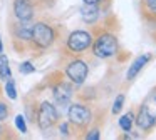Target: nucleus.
I'll return each instance as SVG.
<instances>
[{"label":"nucleus","mask_w":156,"mask_h":140,"mask_svg":"<svg viewBox=\"0 0 156 140\" xmlns=\"http://www.w3.org/2000/svg\"><path fill=\"white\" fill-rule=\"evenodd\" d=\"M92 33H94V40L89 50L94 57L108 60L119 53V42L114 32H111L109 28H102V27H98V28L94 27Z\"/></svg>","instance_id":"1"},{"label":"nucleus","mask_w":156,"mask_h":140,"mask_svg":"<svg viewBox=\"0 0 156 140\" xmlns=\"http://www.w3.org/2000/svg\"><path fill=\"white\" fill-rule=\"evenodd\" d=\"M67 122L69 125H72L76 130L79 132H86L91 127L92 120H94V113H92L91 107L87 103L82 102H76L71 103L67 108Z\"/></svg>","instance_id":"2"},{"label":"nucleus","mask_w":156,"mask_h":140,"mask_svg":"<svg viewBox=\"0 0 156 140\" xmlns=\"http://www.w3.org/2000/svg\"><path fill=\"white\" fill-rule=\"evenodd\" d=\"M55 38H57V33H55V28L52 25H49L44 20L34 23L32 37H30V43L34 48H39V50L49 48V47L54 45Z\"/></svg>","instance_id":"3"},{"label":"nucleus","mask_w":156,"mask_h":140,"mask_svg":"<svg viewBox=\"0 0 156 140\" xmlns=\"http://www.w3.org/2000/svg\"><path fill=\"white\" fill-rule=\"evenodd\" d=\"M92 40H94L92 30H74L66 38V50L71 55H82L91 48Z\"/></svg>","instance_id":"4"},{"label":"nucleus","mask_w":156,"mask_h":140,"mask_svg":"<svg viewBox=\"0 0 156 140\" xmlns=\"http://www.w3.org/2000/svg\"><path fill=\"white\" fill-rule=\"evenodd\" d=\"M34 122H37L41 130H49L59 122V112L57 107L52 102H41L35 108V115H34Z\"/></svg>","instance_id":"5"},{"label":"nucleus","mask_w":156,"mask_h":140,"mask_svg":"<svg viewBox=\"0 0 156 140\" xmlns=\"http://www.w3.org/2000/svg\"><path fill=\"white\" fill-rule=\"evenodd\" d=\"M64 73L76 87H81L89 75V65L79 55H72V58L64 67Z\"/></svg>","instance_id":"6"},{"label":"nucleus","mask_w":156,"mask_h":140,"mask_svg":"<svg viewBox=\"0 0 156 140\" xmlns=\"http://www.w3.org/2000/svg\"><path fill=\"white\" fill-rule=\"evenodd\" d=\"M74 90H76V85L67 78V77H66V78L64 77L57 78L52 83V97H54L55 105H61V107L69 105L72 97H74Z\"/></svg>","instance_id":"7"},{"label":"nucleus","mask_w":156,"mask_h":140,"mask_svg":"<svg viewBox=\"0 0 156 140\" xmlns=\"http://www.w3.org/2000/svg\"><path fill=\"white\" fill-rule=\"evenodd\" d=\"M134 123H136V127L144 133H149L156 127V115L149 110L148 103L139 105L138 113L134 115Z\"/></svg>","instance_id":"8"},{"label":"nucleus","mask_w":156,"mask_h":140,"mask_svg":"<svg viewBox=\"0 0 156 140\" xmlns=\"http://www.w3.org/2000/svg\"><path fill=\"white\" fill-rule=\"evenodd\" d=\"M12 8L17 20H32L35 15V0H14Z\"/></svg>","instance_id":"9"},{"label":"nucleus","mask_w":156,"mask_h":140,"mask_svg":"<svg viewBox=\"0 0 156 140\" xmlns=\"http://www.w3.org/2000/svg\"><path fill=\"white\" fill-rule=\"evenodd\" d=\"M32 27H34L32 20H17V23L12 25L14 40H19V42H24V43H30Z\"/></svg>","instance_id":"10"},{"label":"nucleus","mask_w":156,"mask_h":140,"mask_svg":"<svg viewBox=\"0 0 156 140\" xmlns=\"http://www.w3.org/2000/svg\"><path fill=\"white\" fill-rule=\"evenodd\" d=\"M151 58H153L151 53H143V55L136 57V58L133 60V63L129 65L128 72H126V78H128L129 82H131V80H134L136 77H138V73L141 72V70L144 68L149 62H151Z\"/></svg>","instance_id":"11"},{"label":"nucleus","mask_w":156,"mask_h":140,"mask_svg":"<svg viewBox=\"0 0 156 140\" xmlns=\"http://www.w3.org/2000/svg\"><path fill=\"white\" fill-rule=\"evenodd\" d=\"M139 10H141V17L146 23L156 25V0H141Z\"/></svg>","instance_id":"12"},{"label":"nucleus","mask_w":156,"mask_h":140,"mask_svg":"<svg viewBox=\"0 0 156 140\" xmlns=\"http://www.w3.org/2000/svg\"><path fill=\"white\" fill-rule=\"evenodd\" d=\"M101 5H92V3H84L81 7V18L89 25H94L101 17Z\"/></svg>","instance_id":"13"},{"label":"nucleus","mask_w":156,"mask_h":140,"mask_svg":"<svg viewBox=\"0 0 156 140\" xmlns=\"http://www.w3.org/2000/svg\"><path fill=\"white\" fill-rule=\"evenodd\" d=\"M133 123H134V112H128L124 115H121V118H119V127L124 133H131Z\"/></svg>","instance_id":"14"},{"label":"nucleus","mask_w":156,"mask_h":140,"mask_svg":"<svg viewBox=\"0 0 156 140\" xmlns=\"http://www.w3.org/2000/svg\"><path fill=\"white\" fill-rule=\"evenodd\" d=\"M9 78H12V70H10V65H9V58L0 53V80L7 82Z\"/></svg>","instance_id":"15"},{"label":"nucleus","mask_w":156,"mask_h":140,"mask_svg":"<svg viewBox=\"0 0 156 140\" xmlns=\"http://www.w3.org/2000/svg\"><path fill=\"white\" fill-rule=\"evenodd\" d=\"M124 100H126L124 93H119V95L114 98V102H112V108H111L112 115H118V113L122 110V107H124Z\"/></svg>","instance_id":"16"},{"label":"nucleus","mask_w":156,"mask_h":140,"mask_svg":"<svg viewBox=\"0 0 156 140\" xmlns=\"http://www.w3.org/2000/svg\"><path fill=\"white\" fill-rule=\"evenodd\" d=\"M84 137L86 140H99L101 138V128H99V125H96V127H89L87 130L84 132Z\"/></svg>","instance_id":"17"},{"label":"nucleus","mask_w":156,"mask_h":140,"mask_svg":"<svg viewBox=\"0 0 156 140\" xmlns=\"http://www.w3.org/2000/svg\"><path fill=\"white\" fill-rule=\"evenodd\" d=\"M5 93L10 100H17V88H15V82L12 78H9L5 83Z\"/></svg>","instance_id":"18"},{"label":"nucleus","mask_w":156,"mask_h":140,"mask_svg":"<svg viewBox=\"0 0 156 140\" xmlns=\"http://www.w3.org/2000/svg\"><path fill=\"white\" fill-rule=\"evenodd\" d=\"M19 70H20V73H24V75H30V73L35 72V65L27 60V62H22V63H20Z\"/></svg>","instance_id":"19"},{"label":"nucleus","mask_w":156,"mask_h":140,"mask_svg":"<svg viewBox=\"0 0 156 140\" xmlns=\"http://www.w3.org/2000/svg\"><path fill=\"white\" fill-rule=\"evenodd\" d=\"M15 127L20 133H27V123H25L24 115H17L15 117Z\"/></svg>","instance_id":"20"},{"label":"nucleus","mask_w":156,"mask_h":140,"mask_svg":"<svg viewBox=\"0 0 156 140\" xmlns=\"http://www.w3.org/2000/svg\"><path fill=\"white\" fill-rule=\"evenodd\" d=\"M9 113H10L9 105L5 102H0V122H4V120L9 117Z\"/></svg>","instance_id":"21"},{"label":"nucleus","mask_w":156,"mask_h":140,"mask_svg":"<svg viewBox=\"0 0 156 140\" xmlns=\"http://www.w3.org/2000/svg\"><path fill=\"white\" fill-rule=\"evenodd\" d=\"M59 130H61V133H62L64 137H69V135H71V130H69V122L59 123Z\"/></svg>","instance_id":"22"},{"label":"nucleus","mask_w":156,"mask_h":140,"mask_svg":"<svg viewBox=\"0 0 156 140\" xmlns=\"http://www.w3.org/2000/svg\"><path fill=\"white\" fill-rule=\"evenodd\" d=\"M104 2H109V0H84V3H92V5H101L104 8Z\"/></svg>","instance_id":"23"},{"label":"nucleus","mask_w":156,"mask_h":140,"mask_svg":"<svg viewBox=\"0 0 156 140\" xmlns=\"http://www.w3.org/2000/svg\"><path fill=\"white\" fill-rule=\"evenodd\" d=\"M5 132H7V128H5V127L2 125V123H0V138H2V137L5 135Z\"/></svg>","instance_id":"24"},{"label":"nucleus","mask_w":156,"mask_h":140,"mask_svg":"<svg viewBox=\"0 0 156 140\" xmlns=\"http://www.w3.org/2000/svg\"><path fill=\"white\" fill-rule=\"evenodd\" d=\"M0 53H4V42H2V37H0Z\"/></svg>","instance_id":"25"},{"label":"nucleus","mask_w":156,"mask_h":140,"mask_svg":"<svg viewBox=\"0 0 156 140\" xmlns=\"http://www.w3.org/2000/svg\"><path fill=\"white\" fill-rule=\"evenodd\" d=\"M154 102H156V95H154Z\"/></svg>","instance_id":"26"},{"label":"nucleus","mask_w":156,"mask_h":140,"mask_svg":"<svg viewBox=\"0 0 156 140\" xmlns=\"http://www.w3.org/2000/svg\"><path fill=\"white\" fill-rule=\"evenodd\" d=\"M154 92H156V90H154Z\"/></svg>","instance_id":"27"}]
</instances>
